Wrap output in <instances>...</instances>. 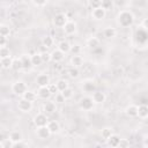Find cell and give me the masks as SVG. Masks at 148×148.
<instances>
[{
  "label": "cell",
  "mask_w": 148,
  "mask_h": 148,
  "mask_svg": "<svg viewBox=\"0 0 148 148\" xmlns=\"http://www.w3.org/2000/svg\"><path fill=\"white\" fill-rule=\"evenodd\" d=\"M117 22L123 28H128L134 22V15L130 10H121L117 15Z\"/></svg>",
  "instance_id": "obj_1"
},
{
  "label": "cell",
  "mask_w": 148,
  "mask_h": 148,
  "mask_svg": "<svg viewBox=\"0 0 148 148\" xmlns=\"http://www.w3.org/2000/svg\"><path fill=\"white\" fill-rule=\"evenodd\" d=\"M27 90H28V87L23 81H16L12 86V91L17 96H22Z\"/></svg>",
  "instance_id": "obj_2"
},
{
  "label": "cell",
  "mask_w": 148,
  "mask_h": 148,
  "mask_svg": "<svg viewBox=\"0 0 148 148\" xmlns=\"http://www.w3.org/2000/svg\"><path fill=\"white\" fill-rule=\"evenodd\" d=\"M94 104H95V103L92 102V99H91L90 96H83V97L79 101V106H80V109L83 110V111H90V110L92 109Z\"/></svg>",
  "instance_id": "obj_3"
},
{
  "label": "cell",
  "mask_w": 148,
  "mask_h": 148,
  "mask_svg": "<svg viewBox=\"0 0 148 148\" xmlns=\"http://www.w3.org/2000/svg\"><path fill=\"white\" fill-rule=\"evenodd\" d=\"M17 109L21 111V112H24V113H28L32 110V102H29L24 98H20L18 102H17Z\"/></svg>",
  "instance_id": "obj_4"
},
{
  "label": "cell",
  "mask_w": 148,
  "mask_h": 148,
  "mask_svg": "<svg viewBox=\"0 0 148 148\" xmlns=\"http://www.w3.org/2000/svg\"><path fill=\"white\" fill-rule=\"evenodd\" d=\"M62 30H64V32L67 35V36H72V35H74V34H76V30H77V25H76V23L74 22V21H67L66 23H65V25L62 27Z\"/></svg>",
  "instance_id": "obj_5"
},
{
  "label": "cell",
  "mask_w": 148,
  "mask_h": 148,
  "mask_svg": "<svg viewBox=\"0 0 148 148\" xmlns=\"http://www.w3.org/2000/svg\"><path fill=\"white\" fill-rule=\"evenodd\" d=\"M67 21H68V18H67L66 14H64V13L56 14L54 17H53V24H54L57 28H62Z\"/></svg>",
  "instance_id": "obj_6"
},
{
  "label": "cell",
  "mask_w": 148,
  "mask_h": 148,
  "mask_svg": "<svg viewBox=\"0 0 148 148\" xmlns=\"http://www.w3.org/2000/svg\"><path fill=\"white\" fill-rule=\"evenodd\" d=\"M91 94H92V95H91V99H92V102H94L95 104H103V103L105 102V99H106V96H105V94H104L103 91L95 90V91H92Z\"/></svg>",
  "instance_id": "obj_7"
},
{
  "label": "cell",
  "mask_w": 148,
  "mask_h": 148,
  "mask_svg": "<svg viewBox=\"0 0 148 148\" xmlns=\"http://www.w3.org/2000/svg\"><path fill=\"white\" fill-rule=\"evenodd\" d=\"M47 121H49L47 116L45 113H43V112H39V113H37L34 117V124L36 125V127H38V126H45L47 124Z\"/></svg>",
  "instance_id": "obj_8"
},
{
  "label": "cell",
  "mask_w": 148,
  "mask_h": 148,
  "mask_svg": "<svg viewBox=\"0 0 148 148\" xmlns=\"http://www.w3.org/2000/svg\"><path fill=\"white\" fill-rule=\"evenodd\" d=\"M106 15V10H104L102 7H97V8H94L91 10V17L94 20H97V21H101L105 17Z\"/></svg>",
  "instance_id": "obj_9"
},
{
  "label": "cell",
  "mask_w": 148,
  "mask_h": 148,
  "mask_svg": "<svg viewBox=\"0 0 148 148\" xmlns=\"http://www.w3.org/2000/svg\"><path fill=\"white\" fill-rule=\"evenodd\" d=\"M37 97H39V98H42V99H49L50 97H51V92H50V90H49V87L47 86H44V87H38V89H37Z\"/></svg>",
  "instance_id": "obj_10"
},
{
  "label": "cell",
  "mask_w": 148,
  "mask_h": 148,
  "mask_svg": "<svg viewBox=\"0 0 148 148\" xmlns=\"http://www.w3.org/2000/svg\"><path fill=\"white\" fill-rule=\"evenodd\" d=\"M36 134L39 139H47L50 135H51V132L49 131L47 126H38L37 130H36Z\"/></svg>",
  "instance_id": "obj_11"
},
{
  "label": "cell",
  "mask_w": 148,
  "mask_h": 148,
  "mask_svg": "<svg viewBox=\"0 0 148 148\" xmlns=\"http://www.w3.org/2000/svg\"><path fill=\"white\" fill-rule=\"evenodd\" d=\"M36 83L38 87H44V86H49L50 84V76L47 74H39L36 77Z\"/></svg>",
  "instance_id": "obj_12"
},
{
  "label": "cell",
  "mask_w": 148,
  "mask_h": 148,
  "mask_svg": "<svg viewBox=\"0 0 148 148\" xmlns=\"http://www.w3.org/2000/svg\"><path fill=\"white\" fill-rule=\"evenodd\" d=\"M65 58V53L61 52L59 49H56L51 52V61L53 62H60L61 60H64Z\"/></svg>",
  "instance_id": "obj_13"
},
{
  "label": "cell",
  "mask_w": 148,
  "mask_h": 148,
  "mask_svg": "<svg viewBox=\"0 0 148 148\" xmlns=\"http://www.w3.org/2000/svg\"><path fill=\"white\" fill-rule=\"evenodd\" d=\"M49 131L51 132V134H57L60 131V124L57 120H49L46 124Z\"/></svg>",
  "instance_id": "obj_14"
},
{
  "label": "cell",
  "mask_w": 148,
  "mask_h": 148,
  "mask_svg": "<svg viewBox=\"0 0 148 148\" xmlns=\"http://www.w3.org/2000/svg\"><path fill=\"white\" fill-rule=\"evenodd\" d=\"M125 113L127 117H131V118L138 117V105H134V104L127 105L125 109Z\"/></svg>",
  "instance_id": "obj_15"
},
{
  "label": "cell",
  "mask_w": 148,
  "mask_h": 148,
  "mask_svg": "<svg viewBox=\"0 0 148 148\" xmlns=\"http://www.w3.org/2000/svg\"><path fill=\"white\" fill-rule=\"evenodd\" d=\"M83 62H84V60H83V58H82L80 54H74V56L72 57V59H71V65H72V67L80 68V67L83 65Z\"/></svg>",
  "instance_id": "obj_16"
},
{
  "label": "cell",
  "mask_w": 148,
  "mask_h": 148,
  "mask_svg": "<svg viewBox=\"0 0 148 148\" xmlns=\"http://www.w3.org/2000/svg\"><path fill=\"white\" fill-rule=\"evenodd\" d=\"M82 89H83V91H86V92H92V91L96 90V84H95V82H94L92 80H87V81L83 82Z\"/></svg>",
  "instance_id": "obj_17"
},
{
  "label": "cell",
  "mask_w": 148,
  "mask_h": 148,
  "mask_svg": "<svg viewBox=\"0 0 148 148\" xmlns=\"http://www.w3.org/2000/svg\"><path fill=\"white\" fill-rule=\"evenodd\" d=\"M119 140H120V136L117 135V134H113V133H112V134L110 135V138L106 139V143H108V146L116 148V147H118Z\"/></svg>",
  "instance_id": "obj_18"
},
{
  "label": "cell",
  "mask_w": 148,
  "mask_h": 148,
  "mask_svg": "<svg viewBox=\"0 0 148 148\" xmlns=\"http://www.w3.org/2000/svg\"><path fill=\"white\" fill-rule=\"evenodd\" d=\"M56 110H57L56 103H54V102H52V101L45 102V103L43 104V111H44V112H46V113H53Z\"/></svg>",
  "instance_id": "obj_19"
},
{
  "label": "cell",
  "mask_w": 148,
  "mask_h": 148,
  "mask_svg": "<svg viewBox=\"0 0 148 148\" xmlns=\"http://www.w3.org/2000/svg\"><path fill=\"white\" fill-rule=\"evenodd\" d=\"M138 117L141 119H146L148 117V106L146 104H141L138 106Z\"/></svg>",
  "instance_id": "obj_20"
},
{
  "label": "cell",
  "mask_w": 148,
  "mask_h": 148,
  "mask_svg": "<svg viewBox=\"0 0 148 148\" xmlns=\"http://www.w3.org/2000/svg\"><path fill=\"white\" fill-rule=\"evenodd\" d=\"M99 39L97 38V37H89L88 39H87V46L89 47V49H91V50H94V49H97L98 46H99Z\"/></svg>",
  "instance_id": "obj_21"
},
{
  "label": "cell",
  "mask_w": 148,
  "mask_h": 148,
  "mask_svg": "<svg viewBox=\"0 0 148 148\" xmlns=\"http://www.w3.org/2000/svg\"><path fill=\"white\" fill-rule=\"evenodd\" d=\"M20 59H21V62H22V68H23V69H28V68L32 67L30 56H28V54H23V56H22Z\"/></svg>",
  "instance_id": "obj_22"
},
{
  "label": "cell",
  "mask_w": 148,
  "mask_h": 148,
  "mask_svg": "<svg viewBox=\"0 0 148 148\" xmlns=\"http://www.w3.org/2000/svg\"><path fill=\"white\" fill-rule=\"evenodd\" d=\"M22 98H24V99H27V101H29V102H35L36 99H37V94L35 92V91H31V90H27L22 96H21Z\"/></svg>",
  "instance_id": "obj_23"
},
{
  "label": "cell",
  "mask_w": 148,
  "mask_h": 148,
  "mask_svg": "<svg viewBox=\"0 0 148 148\" xmlns=\"http://www.w3.org/2000/svg\"><path fill=\"white\" fill-rule=\"evenodd\" d=\"M30 59H31V64H32V66H39V65L43 64L40 53H34L32 56H30Z\"/></svg>",
  "instance_id": "obj_24"
},
{
  "label": "cell",
  "mask_w": 148,
  "mask_h": 148,
  "mask_svg": "<svg viewBox=\"0 0 148 148\" xmlns=\"http://www.w3.org/2000/svg\"><path fill=\"white\" fill-rule=\"evenodd\" d=\"M101 7L104 9V10H111L113 9L114 7V2L113 0H101Z\"/></svg>",
  "instance_id": "obj_25"
},
{
  "label": "cell",
  "mask_w": 148,
  "mask_h": 148,
  "mask_svg": "<svg viewBox=\"0 0 148 148\" xmlns=\"http://www.w3.org/2000/svg\"><path fill=\"white\" fill-rule=\"evenodd\" d=\"M58 49H59L61 52H64V53L66 54V53H68L69 50H71V44H69L67 40H61V42L58 44Z\"/></svg>",
  "instance_id": "obj_26"
},
{
  "label": "cell",
  "mask_w": 148,
  "mask_h": 148,
  "mask_svg": "<svg viewBox=\"0 0 148 148\" xmlns=\"http://www.w3.org/2000/svg\"><path fill=\"white\" fill-rule=\"evenodd\" d=\"M103 34H104V37H106V38H113L117 35V30L112 27H108V28L104 29Z\"/></svg>",
  "instance_id": "obj_27"
},
{
  "label": "cell",
  "mask_w": 148,
  "mask_h": 148,
  "mask_svg": "<svg viewBox=\"0 0 148 148\" xmlns=\"http://www.w3.org/2000/svg\"><path fill=\"white\" fill-rule=\"evenodd\" d=\"M42 44H43L44 47L49 49V47L53 46V44H54V39H53L52 36H45V37H43V39H42Z\"/></svg>",
  "instance_id": "obj_28"
},
{
  "label": "cell",
  "mask_w": 148,
  "mask_h": 148,
  "mask_svg": "<svg viewBox=\"0 0 148 148\" xmlns=\"http://www.w3.org/2000/svg\"><path fill=\"white\" fill-rule=\"evenodd\" d=\"M12 57H7V58H2L0 59V66L5 69H9L12 67Z\"/></svg>",
  "instance_id": "obj_29"
},
{
  "label": "cell",
  "mask_w": 148,
  "mask_h": 148,
  "mask_svg": "<svg viewBox=\"0 0 148 148\" xmlns=\"http://www.w3.org/2000/svg\"><path fill=\"white\" fill-rule=\"evenodd\" d=\"M56 86H57V88H58V91H62V90H65L66 88L69 87V86H68V82H67L66 80H64V79L58 80V81L56 82Z\"/></svg>",
  "instance_id": "obj_30"
},
{
  "label": "cell",
  "mask_w": 148,
  "mask_h": 148,
  "mask_svg": "<svg viewBox=\"0 0 148 148\" xmlns=\"http://www.w3.org/2000/svg\"><path fill=\"white\" fill-rule=\"evenodd\" d=\"M9 140H12L13 142H16V141H20V140H23L22 139V133L18 132V131H13L10 134H9Z\"/></svg>",
  "instance_id": "obj_31"
},
{
  "label": "cell",
  "mask_w": 148,
  "mask_h": 148,
  "mask_svg": "<svg viewBox=\"0 0 148 148\" xmlns=\"http://www.w3.org/2000/svg\"><path fill=\"white\" fill-rule=\"evenodd\" d=\"M12 69L14 71H20L22 69V62H21V59L20 58H16V59H13L12 60Z\"/></svg>",
  "instance_id": "obj_32"
},
{
  "label": "cell",
  "mask_w": 148,
  "mask_h": 148,
  "mask_svg": "<svg viewBox=\"0 0 148 148\" xmlns=\"http://www.w3.org/2000/svg\"><path fill=\"white\" fill-rule=\"evenodd\" d=\"M10 54L12 53H10L9 47H7V46H0V59L7 58V57H12Z\"/></svg>",
  "instance_id": "obj_33"
},
{
  "label": "cell",
  "mask_w": 148,
  "mask_h": 148,
  "mask_svg": "<svg viewBox=\"0 0 148 148\" xmlns=\"http://www.w3.org/2000/svg\"><path fill=\"white\" fill-rule=\"evenodd\" d=\"M113 132H112V128L111 127H104V128H102V131H101V136L104 139V140H106L108 138H110V135L112 134Z\"/></svg>",
  "instance_id": "obj_34"
},
{
  "label": "cell",
  "mask_w": 148,
  "mask_h": 148,
  "mask_svg": "<svg viewBox=\"0 0 148 148\" xmlns=\"http://www.w3.org/2000/svg\"><path fill=\"white\" fill-rule=\"evenodd\" d=\"M61 92V95L65 97V99L67 101V99H69V98H72L73 97V94H74V91H73V89L72 88H66L65 90H62V91H60Z\"/></svg>",
  "instance_id": "obj_35"
},
{
  "label": "cell",
  "mask_w": 148,
  "mask_h": 148,
  "mask_svg": "<svg viewBox=\"0 0 148 148\" xmlns=\"http://www.w3.org/2000/svg\"><path fill=\"white\" fill-rule=\"evenodd\" d=\"M0 35H2L5 37L9 36L10 35V28L8 25H6V24H1L0 25Z\"/></svg>",
  "instance_id": "obj_36"
},
{
  "label": "cell",
  "mask_w": 148,
  "mask_h": 148,
  "mask_svg": "<svg viewBox=\"0 0 148 148\" xmlns=\"http://www.w3.org/2000/svg\"><path fill=\"white\" fill-rule=\"evenodd\" d=\"M68 74H69V76H71L72 79H77L79 75H80V71H79V68H76V67H72V68L68 71Z\"/></svg>",
  "instance_id": "obj_37"
},
{
  "label": "cell",
  "mask_w": 148,
  "mask_h": 148,
  "mask_svg": "<svg viewBox=\"0 0 148 148\" xmlns=\"http://www.w3.org/2000/svg\"><path fill=\"white\" fill-rule=\"evenodd\" d=\"M130 146H131V143H130V141L127 139H120L119 140V143H118L119 148H127Z\"/></svg>",
  "instance_id": "obj_38"
},
{
  "label": "cell",
  "mask_w": 148,
  "mask_h": 148,
  "mask_svg": "<svg viewBox=\"0 0 148 148\" xmlns=\"http://www.w3.org/2000/svg\"><path fill=\"white\" fill-rule=\"evenodd\" d=\"M81 51V46L79 44H75V45H71V50L69 52H72L73 54H79Z\"/></svg>",
  "instance_id": "obj_39"
},
{
  "label": "cell",
  "mask_w": 148,
  "mask_h": 148,
  "mask_svg": "<svg viewBox=\"0 0 148 148\" xmlns=\"http://www.w3.org/2000/svg\"><path fill=\"white\" fill-rule=\"evenodd\" d=\"M40 56H42V60H43V62H47V61H51V53L50 52H42L40 53Z\"/></svg>",
  "instance_id": "obj_40"
},
{
  "label": "cell",
  "mask_w": 148,
  "mask_h": 148,
  "mask_svg": "<svg viewBox=\"0 0 148 148\" xmlns=\"http://www.w3.org/2000/svg\"><path fill=\"white\" fill-rule=\"evenodd\" d=\"M28 143L23 142V140H20V141H16V142H13V148H23V147H27Z\"/></svg>",
  "instance_id": "obj_41"
},
{
  "label": "cell",
  "mask_w": 148,
  "mask_h": 148,
  "mask_svg": "<svg viewBox=\"0 0 148 148\" xmlns=\"http://www.w3.org/2000/svg\"><path fill=\"white\" fill-rule=\"evenodd\" d=\"M47 87H49V90H50V92H51L52 95H56L57 92H59V91H58V88H57V86H56V83H50Z\"/></svg>",
  "instance_id": "obj_42"
},
{
  "label": "cell",
  "mask_w": 148,
  "mask_h": 148,
  "mask_svg": "<svg viewBox=\"0 0 148 148\" xmlns=\"http://www.w3.org/2000/svg\"><path fill=\"white\" fill-rule=\"evenodd\" d=\"M54 102H57V103H64V102H66L65 97L61 95V92H60V91L56 94V99H54Z\"/></svg>",
  "instance_id": "obj_43"
},
{
  "label": "cell",
  "mask_w": 148,
  "mask_h": 148,
  "mask_svg": "<svg viewBox=\"0 0 148 148\" xmlns=\"http://www.w3.org/2000/svg\"><path fill=\"white\" fill-rule=\"evenodd\" d=\"M89 5L92 9L97 8V7H101V0H89Z\"/></svg>",
  "instance_id": "obj_44"
},
{
  "label": "cell",
  "mask_w": 148,
  "mask_h": 148,
  "mask_svg": "<svg viewBox=\"0 0 148 148\" xmlns=\"http://www.w3.org/2000/svg\"><path fill=\"white\" fill-rule=\"evenodd\" d=\"M32 2L37 7H43V6H45L47 3V0H32Z\"/></svg>",
  "instance_id": "obj_45"
},
{
  "label": "cell",
  "mask_w": 148,
  "mask_h": 148,
  "mask_svg": "<svg viewBox=\"0 0 148 148\" xmlns=\"http://www.w3.org/2000/svg\"><path fill=\"white\" fill-rule=\"evenodd\" d=\"M2 145H3V148H13V141L7 139V140H2Z\"/></svg>",
  "instance_id": "obj_46"
},
{
  "label": "cell",
  "mask_w": 148,
  "mask_h": 148,
  "mask_svg": "<svg viewBox=\"0 0 148 148\" xmlns=\"http://www.w3.org/2000/svg\"><path fill=\"white\" fill-rule=\"evenodd\" d=\"M6 43H7V37L0 35V46H5Z\"/></svg>",
  "instance_id": "obj_47"
},
{
  "label": "cell",
  "mask_w": 148,
  "mask_h": 148,
  "mask_svg": "<svg viewBox=\"0 0 148 148\" xmlns=\"http://www.w3.org/2000/svg\"><path fill=\"white\" fill-rule=\"evenodd\" d=\"M141 25H142L143 30H147V28H148V18H143V21H142Z\"/></svg>",
  "instance_id": "obj_48"
},
{
  "label": "cell",
  "mask_w": 148,
  "mask_h": 148,
  "mask_svg": "<svg viewBox=\"0 0 148 148\" xmlns=\"http://www.w3.org/2000/svg\"><path fill=\"white\" fill-rule=\"evenodd\" d=\"M143 147H148V142H147V135H145V138H143Z\"/></svg>",
  "instance_id": "obj_49"
},
{
  "label": "cell",
  "mask_w": 148,
  "mask_h": 148,
  "mask_svg": "<svg viewBox=\"0 0 148 148\" xmlns=\"http://www.w3.org/2000/svg\"><path fill=\"white\" fill-rule=\"evenodd\" d=\"M2 140H3V136H2V134L0 133V141H2Z\"/></svg>",
  "instance_id": "obj_50"
},
{
  "label": "cell",
  "mask_w": 148,
  "mask_h": 148,
  "mask_svg": "<svg viewBox=\"0 0 148 148\" xmlns=\"http://www.w3.org/2000/svg\"><path fill=\"white\" fill-rule=\"evenodd\" d=\"M0 148H3V145H2V141H0Z\"/></svg>",
  "instance_id": "obj_51"
},
{
  "label": "cell",
  "mask_w": 148,
  "mask_h": 148,
  "mask_svg": "<svg viewBox=\"0 0 148 148\" xmlns=\"http://www.w3.org/2000/svg\"><path fill=\"white\" fill-rule=\"evenodd\" d=\"M130 1H135V0H130Z\"/></svg>",
  "instance_id": "obj_52"
}]
</instances>
